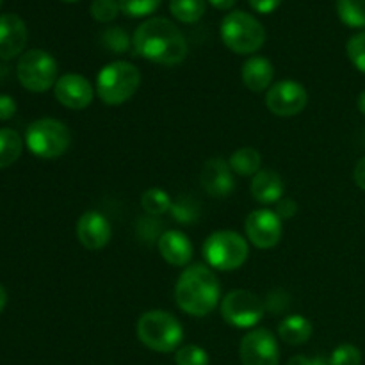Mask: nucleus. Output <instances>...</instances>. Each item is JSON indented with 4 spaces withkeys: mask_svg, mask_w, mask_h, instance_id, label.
<instances>
[{
    "mask_svg": "<svg viewBox=\"0 0 365 365\" xmlns=\"http://www.w3.org/2000/svg\"><path fill=\"white\" fill-rule=\"evenodd\" d=\"M175 364L177 365H209V353L196 344H184L175 353Z\"/></svg>",
    "mask_w": 365,
    "mask_h": 365,
    "instance_id": "nucleus-28",
    "label": "nucleus"
},
{
    "mask_svg": "<svg viewBox=\"0 0 365 365\" xmlns=\"http://www.w3.org/2000/svg\"><path fill=\"white\" fill-rule=\"evenodd\" d=\"M221 299V285L212 267L192 264L185 267L175 285V302L178 309L192 317H205Z\"/></svg>",
    "mask_w": 365,
    "mask_h": 365,
    "instance_id": "nucleus-2",
    "label": "nucleus"
},
{
    "mask_svg": "<svg viewBox=\"0 0 365 365\" xmlns=\"http://www.w3.org/2000/svg\"><path fill=\"white\" fill-rule=\"evenodd\" d=\"M6 303H7V292L6 289H4V285L0 284V314H2V310L6 309Z\"/></svg>",
    "mask_w": 365,
    "mask_h": 365,
    "instance_id": "nucleus-40",
    "label": "nucleus"
},
{
    "mask_svg": "<svg viewBox=\"0 0 365 365\" xmlns=\"http://www.w3.org/2000/svg\"><path fill=\"white\" fill-rule=\"evenodd\" d=\"M202 252L212 269L235 271L248 259L250 246L237 232L217 230L205 239Z\"/></svg>",
    "mask_w": 365,
    "mask_h": 365,
    "instance_id": "nucleus-6",
    "label": "nucleus"
},
{
    "mask_svg": "<svg viewBox=\"0 0 365 365\" xmlns=\"http://www.w3.org/2000/svg\"><path fill=\"white\" fill-rule=\"evenodd\" d=\"M63 2H78V0H63Z\"/></svg>",
    "mask_w": 365,
    "mask_h": 365,
    "instance_id": "nucleus-42",
    "label": "nucleus"
},
{
    "mask_svg": "<svg viewBox=\"0 0 365 365\" xmlns=\"http://www.w3.org/2000/svg\"><path fill=\"white\" fill-rule=\"evenodd\" d=\"M205 9L207 0H170L171 14L182 24H196L202 20Z\"/></svg>",
    "mask_w": 365,
    "mask_h": 365,
    "instance_id": "nucleus-23",
    "label": "nucleus"
},
{
    "mask_svg": "<svg viewBox=\"0 0 365 365\" xmlns=\"http://www.w3.org/2000/svg\"><path fill=\"white\" fill-rule=\"evenodd\" d=\"M207 2L212 4V6L216 7V9L228 11V9H232V7L235 6V2H237V0H207Z\"/></svg>",
    "mask_w": 365,
    "mask_h": 365,
    "instance_id": "nucleus-39",
    "label": "nucleus"
},
{
    "mask_svg": "<svg viewBox=\"0 0 365 365\" xmlns=\"http://www.w3.org/2000/svg\"><path fill=\"white\" fill-rule=\"evenodd\" d=\"M20 84L32 93H45L57 82V63L45 50H27L16 64Z\"/></svg>",
    "mask_w": 365,
    "mask_h": 365,
    "instance_id": "nucleus-8",
    "label": "nucleus"
},
{
    "mask_svg": "<svg viewBox=\"0 0 365 365\" xmlns=\"http://www.w3.org/2000/svg\"><path fill=\"white\" fill-rule=\"evenodd\" d=\"M89 11H91L93 20L100 24H110L121 13L118 0H93Z\"/></svg>",
    "mask_w": 365,
    "mask_h": 365,
    "instance_id": "nucleus-30",
    "label": "nucleus"
},
{
    "mask_svg": "<svg viewBox=\"0 0 365 365\" xmlns=\"http://www.w3.org/2000/svg\"><path fill=\"white\" fill-rule=\"evenodd\" d=\"M16 114V102L9 95H0V121L11 120Z\"/></svg>",
    "mask_w": 365,
    "mask_h": 365,
    "instance_id": "nucleus-35",
    "label": "nucleus"
},
{
    "mask_svg": "<svg viewBox=\"0 0 365 365\" xmlns=\"http://www.w3.org/2000/svg\"><path fill=\"white\" fill-rule=\"evenodd\" d=\"M353 178H355V184L365 191V157H362V159L356 163L355 171H353Z\"/></svg>",
    "mask_w": 365,
    "mask_h": 365,
    "instance_id": "nucleus-38",
    "label": "nucleus"
},
{
    "mask_svg": "<svg viewBox=\"0 0 365 365\" xmlns=\"http://www.w3.org/2000/svg\"><path fill=\"white\" fill-rule=\"evenodd\" d=\"M232 171L241 177H255L262 166V157L255 148H239L228 159Z\"/></svg>",
    "mask_w": 365,
    "mask_h": 365,
    "instance_id": "nucleus-21",
    "label": "nucleus"
},
{
    "mask_svg": "<svg viewBox=\"0 0 365 365\" xmlns=\"http://www.w3.org/2000/svg\"><path fill=\"white\" fill-rule=\"evenodd\" d=\"M221 39L234 53L250 56L260 50L266 41V29L253 14L232 11L221 21Z\"/></svg>",
    "mask_w": 365,
    "mask_h": 365,
    "instance_id": "nucleus-5",
    "label": "nucleus"
},
{
    "mask_svg": "<svg viewBox=\"0 0 365 365\" xmlns=\"http://www.w3.org/2000/svg\"><path fill=\"white\" fill-rule=\"evenodd\" d=\"M239 359L242 365H278L280 348L277 337L267 328H253L242 337Z\"/></svg>",
    "mask_w": 365,
    "mask_h": 365,
    "instance_id": "nucleus-10",
    "label": "nucleus"
},
{
    "mask_svg": "<svg viewBox=\"0 0 365 365\" xmlns=\"http://www.w3.org/2000/svg\"><path fill=\"white\" fill-rule=\"evenodd\" d=\"M250 6L260 14H269L273 11L278 9V6L282 4V0H248Z\"/></svg>",
    "mask_w": 365,
    "mask_h": 365,
    "instance_id": "nucleus-36",
    "label": "nucleus"
},
{
    "mask_svg": "<svg viewBox=\"0 0 365 365\" xmlns=\"http://www.w3.org/2000/svg\"><path fill=\"white\" fill-rule=\"evenodd\" d=\"M132 45L139 57L163 66H177L187 56V43L182 31L163 16L143 21L132 36Z\"/></svg>",
    "mask_w": 365,
    "mask_h": 365,
    "instance_id": "nucleus-1",
    "label": "nucleus"
},
{
    "mask_svg": "<svg viewBox=\"0 0 365 365\" xmlns=\"http://www.w3.org/2000/svg\"><path fill=\"white\" fill-rule=\"evenodd\" d=\"M138 339L141 344L157 353H171L180 348L184 328L173 314L166 310H148L138 321Z\"/></svg>",
    "mask_w": 365,
    "mask_h": 365,
    "instance_id": "nucleus-3",
    "label": "nucleus"
},
{
    "mask_svg": "<svg viewBox=\"0 0 365 365\" xmlns=\"http://www.w3.org/2000/svg\"><path fill=\"white\" fill-rule=\"evenodd\" d=\"M242 82L253 93H262L273 86L274 68L269 59L262 56H253L242 64L241 70Z\"/></svg>",
    "mask_w": 365,
    "mask_h": 365,
    "instance_id": "nucleus-18",
    "label": "nucleus"
},
{
    "mask_svg": "<svg viewBox=\"0 0 365 365\" xmlns=\"http://www.w3.org/2000/svg\"><path fill=\"white\" fill-rule=\"evenodd\" d=\"M264 305H266V309L271 314H282L291 307V296L285 291H282V289H274V291L267 294V302Z\"/></svg>",
    "mask_w": 365,
    "mask_h": 365,
    "instance_id": "nucleus-33",
    "label": "nucleus"
},
{
    "mask_svg": "<svg viewBox=\"0 0 365 365\" xmlns=\"http://www.w3.org/2000/svg\"><path fill=\"white\" fill-rule=\"evenodd\" d=\"M356 106H359V110L365 116V89L359 95V100H356Z\"/></svg>",
    "mask_w": 365,
    "mask_h": 365,
    "instance_id": "nucleus-41",
    "label": "nucleus"
},
{
    "mask_svg": "<svg viewBox=\"0 0 365 365\" xmlns=\"http://www.w3.org/2000/svg\"><path fill=\"white\" fill-rule=\"evenodd\" d=\"M0 6H2V0H0Z\"/></svg>",
    "mask_w": 365,
    "mask_h": 365,
    "instance_id": "nucleus-43",
    "label": "nucleus"
},
{
    "mask_svg": "<svg viewBox=\"0 0 365 365\" xmlns=\"http://www.w3.org/2000/svg\"><path fill=\"white\" fill-rule=\"evenodd\" d=\"M250 191L257 202L262 203V205H271V203H277L278 200L284 198V180L277 171L260 170L252 178Z\"/></svg>",
    "mask_w": 365,
    "mask_h": 365,
    "instance_id": "nucleus-19",
    "label": "nucleus"
},
{
    "mask_svg": "<svg viewBox=\"0 0 365 365\" xmlns=\"http://www.w3.org/2000/svg\"><path fill=\"white\" fill-rule=\"evenodd\" d=\"M121 13L130 18H143L152 14L163 0H118Z\"/></svg>",
    "mask_w": 365,
    "mask_h": 365,
    "instance_id": "nucleus-29",
    "label": "nucleus"
},
{
    "mask_svg": "<svg viewBox=\"0 0 365 365\" xmlns=\"http://www.w3.org/2000/svg\"><path fill=\"white\" fill-rule=\"evenodd\" d=\"M27 45V27L18 14L6 13L0 16V59H14Z\"/></svg>",
    "mask_w": 365,
    "mask_h": 365,
    "instance_id": "nucleus-16",
    "label": "nucleus"
},
{
    "mask_svg": "<svg viewBox=\"0 0 365 365\" xmlns=\"http://www.w3.org/2000/svg\"><path fill=\"white\" fill-rule=\"evenodd\" d=\"M27 148L39 159H57L63 155L71 143L70 128L53 118H41L32 121L25 132Z\"/></svg>",
    "mask_w": 365,
    "mask_h": 365,
    "instance_id": "nucleus-7",
    "label": "nucleus"
},
{
    "mask_svg": "<svg viewBox=\"0 0 365 365\" xmlns=\"http://www.w3.org/2000/svg\"><path fill=\"white\" fill-rule=\"evenodd\" d=\"M312 321L307 319L305 316H299V314L287 316L280 324H278V337H280L285 344H305V342L312 337Z\"/></svg>",
    "mask_w": 365,
    "mask_h": 365,
    "instance_id": "nucleus-20",
    "label": "nucleus"
},
{
    "mask_svg": "<svg viewBox=\"0 0 365 365\" xmlns=\"http://www.w3.org/2000/svg\"><path fill=\"white\" fill-rule=\"evenodd\" d=\"M330 365H362V353L353 344H341L328 359Z\"/></svg>",
    "mask_w": 365,
    "mask_h": 365,
    "instance_id": "nucleus-31",
    "label": "nucleus"
},
{
    "mask_svg": "<svg viewBox=\"0 0 365 365\" xmlns=\"http://www.w3.org/2000/svg\"><path fill=\"white\" fill-rule=\"evenodd\" d=\"M274 205H277L274 207V212L278 214V217H280L282 221L291 220V217H294L296 212H298V203L292 198H282L278 200Z\"/></svg>",
    "mask_w": 365,
    "mask_h": 365,
    "instance_id": "nucleus-34",
    "label": "nucleus"
},
{
    "mask_svg": "<svg viewBox=\"0 0 365 365\" xmlns=\"http://www.w3.org/2000/svg\"><path fill=\"white\" fill-rule=\"evenodd\" d=\"M24 141L13 128H0V170L9 168L20 159Z\"/></svg>",
    "mask_w": 365,
    "mask_h": 365,
    "instance_id": "nucleus-22",
    "label": "nucleus"
},
{
    "mask_svg": "<svg viewBox=\"0 0 365 365\" xmlns=\"http://www.w3.org/2000/svg\"><path fill=\"white\" fill-rule=\"evenodd\" d=\"M171 205H173V200L164 189L150 187L141 196V207L150 216H160V214L170 212Z\"/></svg>",
    "mask_w": 365,
    "mask_h": 365,
    "instance_id": "nucleus-25",
    "label": "nucleus"
},
{
    "mask_svg": "<svg viewBox=\"0 0 365 365\" xmlns=\"http://www.w3.org/2000/svg\"><path fill=\"white\" fill-rule=\"evenodd\" d=\"M170 212L171 216H173V220L178 221V223L191 225L198 220L200 207L192 198H189V196H182L180 200L173 202Z\"/></svg>",
    "mask_w": 365,
    "mask_h": 365,
    "instance_id": "nucleus-27",
    "label": "nucleus"
},
{
    "mask_svg": "<svg viewBox=\"0 0 365 365\" xmlns=\"http://www.w3.org/2000/svg\"><path fill=\"white\" fill-rule=\"evenodd\" d=\"M346 52H348V57L353 66L360 73L365 75V31L359 32V34H355L349 39L348 46H346Z\"/></svg>",
    "mask_w": 365,
    "mask_h": 365,
    "instance_id": "nucleus-32",
    "label": "nucleus"
},
{
    "mask_svg": "<svg viewBox=\"0 0 365 365\" xmlns=\"http://www.w3.org/2000/svg\"><path fill=\"white\" fill-rule=\"evenodd\" d=\"M287 365H330L328 359L317 355V356H305V355H294L289 360Z\"/></svg>",
    "mask_w": 365,
    "mask_h": 365,
    "instance_id": "nucleus-37",
    "label": "nucleus"
},
{
    "mask_svg": "<svg viewBox=\"0 0 365 365\" xmlns=\"http://www.w3.org/2000/svg\"><path fill=\"white\" fill-rule=\"evenodd\" d=\"M57 102L71 110H82L91 106L95 98V88L91 82L78 73H66L57 78L53 86Z\"/></svg>",
    "mask_w": 365,
    "mask_h": 365,
    "instance_id": "nucleus-13",
    "label": "nucleus"
},
{
    "mask_svg": "<svg viewBox=\"0 0 365 365\" xmlns=\"http://www.w3.org/2000/svg\"><path fill=\"white\" fill-rule=\"evenodd\" d=\"M141 71L128 61H113L96 75V93L107 106H121L138 93Z\"/></svg>",
    "mask_w": 365,
    "mask_h": 365,
    "instance_id": "nucleus-4",
    "label": "nucleus"
},
{
    "mask_svg": "<svg viewBox=\"0 0 365 365\" xmlns=\"http://www.w3.org/2000/svg\"><path fill=\"white\" fill-rule=\"evenodd\" d=\"M309 103L307 89L296 81H280L266 93V107L274 116L289 118L302 113Z\"/></svg>",
    "mask_w": 365,
    "mask_h": 365,
    "instance_id": "nucleus-11",
    "label": "nucleus"
},
{
    "mask_svg": "<svg viewBox=\"0 0 365 365\" xmlns=\"http://www.w3.org/2000/svg\"><path fill=\"white\" fill-rule=\"evenodd\" d=\"M245 230L248 241L260 250H269L280 242L284 227L274 210L257 209L248 214L245 221Z\"/></svg>",
    "mask_w": 365,
    "mask_h": 365,
    "instance_id": "nucleus-12",
    "label": "nucleus"
},
{
    "mask_svg": "<svg viewBox=\"0 0 365 365\" xmlns=\"http://www.w3.org/2000/svg\"><path fill=\"white\" fill-rule=\"evenodd\" d=\"M157 248H159L160 257L175 267L187 266L192 259V253H195L191 239L180 230L163 232L159 241H157Z\"/></svg>",
    "mask_w": 365,
    "mask_h": 365,
    "instance_id": "nucleus-17",
    "label": "nucleus"
},
{
    "mask_svg": "<svg viewBox=\"0 0 365 365\" xmlns=\"http://www.w3.org/2000/svg\"><path fill=\"white\" fill-rule=\"evenodd\" d=\"M221 317L234 328H255L262 321L266 305L252 291L235 289L230 291L220 303Z\"/></svg>",
    "mask_w": 365,
    "mask_h": 365,
    "instance_id": "nucleus-9",
    "label": "nucleus"
},
{
    "mask_svg": "<svg viewBox=\"0 0 365 365\" xmlns=\"http://www.w3.org/2000/svg\"><path fill=\"white\" fill-rule=\"evenodd\" d=\"M113 227L109 220L98 210H88L77 221V237L84 248L96 252L109 245Z\"/></svg>",
    "mask_w": 365,
    "mask_h": 365,
    "instance_id": "nucleus-15",
    "label": "nucleus"
},
{
    "mask_svg": "<svg viewBox=\"0 0 365 365\" xmlns=\"http://www.w3.org/2000/svg\"><path fill=\"white\" fill-rule=\"evenodd\" d=\"M200 184L203 191L214 198H225L232 195L235 189V178L230 164L220 157L209 159L200 171Z\"/></svg>",
    "mask_w": 365,
    "mask_h": 365,
    "instance_id": "nucleus-14",
    "label": "nucleus"
},
{
    "mask_svg": "<svg viewBox=\"0 0 365 365\" xmlns=\"http://www.w3.org/2000/svg\"><path fill=\"white\" fill-rule=\"evenodd\" d=\"M337 14L351 29L365 27V0H337Z\"/></svg>",
    "mask_w": 365,
    "mask_h": 365,
    "instance_id": "nucleus-24",
    "label": "nucleus"
},
{
    "mask_svg": "<svg viewBox=\"0 0 365 365\" xmlns=\"http://www.w3.org/2000/svg\"><path fill=\"white\" fill-rule=\"evenodd\" d=\"M100 43L106 46L109 52L114 53H125L130 48V38H128V32L121 27H109L102 32L100 36Z\"/></svg>",
    "mask_w": 365,
    "mask_h": 365,
    "instance_id": "nucleus-26",
    "label": "nucleus"
}]
</instances>
